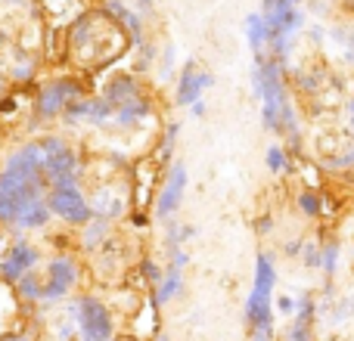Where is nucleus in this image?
<instances>
[{"label": "nucleus", "instance_id": "1", "mask_svg": "<svg viewBox=\"0 0 354 341\" xmlns=\"http://www.w3.org/2000/svg\"><path fill=\"white\" fill-rule=\"evenodd\" d=\"M44 162L41 146H25L0 174V220L19 226H41L47 220L44 202Z\"/></svg>", "mask_w": 354, "mask_h": 341}, {"label": "nucleus", "instance_id": "2", "mask_svg": "<svg viewBox=\"0 0 354 341\" xmlns=\"http://www.w3.org/2000/svg\"><path fill=\"white\" fill-rule=\"evenodd\" d=\"M270 289H274V267H270L268 257H258L255 289H252V298H249V317L255 323V329L261 332V338L270 329Z\"/></svg>", "mask_w": 354, "mask_h": 341}, {"label": "nucleus", "instance_id": "3", "mask_svg": "<svg viewBox=\"0 0 354 341\" xmlns=\"http://www.w3.org/2000/svg\"><path fill=\"white\" fill-rule=\"evenodd\" d=\"M50 208H53L59 217L75 220V224H84V220L91 217V208H87L84 195H81L72 183H62V186H56L53 193H50Z\"/></svg>", "mask_w": 354, "mask_h": 341}, {"label": "nucleus", "instance_id": "4", "mask_svg": "<svg viewBox=\"0 0 354 341\" xmlns=\"http://www.w3.org/2000/svg\"><path fill=\"white\" fill-rule=\"evenodd\" d=\"M35 261H37V251L31 249V242L19 239V242L10 245V251H6L3 261H0V273H3L6 280H22V276L35 267Z\"/></svg>", "mask_w": 354, "mask_h": 341}, {"label": "nucleus", "instance_id": "5", "mask_svg": "<svg viewBox=\"0 0 354 341\" xmlns=\"http://www.w3.org/2000/svg\"><path fill=\"white\" fill-rule=\"evenodd\" d=\"M81 326H84L87 341H109V332H112L109 313H106V307L97 304L93 298L81 301Z\"/></svg>", "mask_w": 354, "mask_h": 341}, {"label": "nucleus", "instance_id": "6", "mask_svg": "<svg viewBox=\"0 0 354 341\" xmlns=\"http://www.w3.org/2000/svg\"><path fill=\"white\" fill-rule=\"evenodd\" d=\"M75 280V267L68 261H53L47 267V282H44V295L47 298H56V295H62L68 286H72Z\"/></svg>", "mask_w": 354, "mask_h": 341}, {"label": "nucleus", "instance_id": "7", "mask_svg": "<svg viewBox=\"0 0 354 341\" xmlns=\"http://www.w3.org/2000/svg\"><path fill=\"white\" fill-rule=\"evenodd\" d=\"M261 87H264V103H268V121L270 124H277V109H280V103H283V93H280V84H277V75H274V68H264L261 72Z\"/></svg>", "mask_w": 354, "mask_h": 341}, {"label": "nucleus", "instance_id": "8", "mask_svg": "<svg viewBox=\"0 0 354 341\" xmlns=\"http://www.w3.org/2000/svg\"><path fill=\"white\" fill-rule=\"evenodd\" d=\"M183 183H187L183 168H174L171 180H168L165 193H162V199H159V214H168V211H174L177 208V202H180V195H183Z\"/></svg>", "mask_w": 354, "mask_h": 341}, {"label": "nucleus", "instance_id": "9", "mask_svg": "<svg viewBox=\"0 0 354 341\" xmlns=\"http://www.w3.org/2000/svg\"><path fill=\"white\" fill-rule=\"evenodd\" d=\"M205 84H208V75L187 68V72H183V81H180V103H193Z\"/></svg>", "mask_w": 354, "mask_h": 341}, {"label": "nucleus", "instance_id": "10", "mask_svg": "<svg viewBox=\"0 0 354 341\" xmlns=\"http://www.w3.org/2000/svg\"><path fill=\"white\" fill-rule=\"evenodd\" d=\"M249 35H252V43L258 47V43H261V37H264V25L258 22V16L249 19Z\"/></svg>", "mask_w": 354, "mask_h": 341}, {"label": "nucleus", "instance_id": "11", "mask_svg": "<svg viewBox=\"0 0 354 341\" xmlns=\"http://www.w3.org/2000/svg\"><path fill=\"white\" fill-rule=\"evenodd\" d=\"M301 205H305V208H311V211H314V208H317V202H314V199H308V195H305V199H301Z\"/></svg>", "mask_w": 354, "mask_h": 341}, {"label": "nucleus", "instance_id": "12", "mask_svg": "<svg viewBox=\"0 0 354 341\" xmlns=\"http://www.w3.org/2000/svg\"><path fill=\"white\" fill-rule=\"evenodd\" d=\"M0 341H25V338H19V335H10V338H0Z\"/></svg>", "mask_w": 354, "mask_h": 341}]
</instances>
